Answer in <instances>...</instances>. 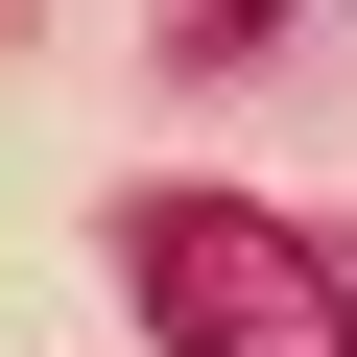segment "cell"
I'll return each instance as SVG.
<instances>
[{"label":"cell","instance_id":"obj_1","mask_svg":"<svg viewBox=\"0 0 357 357\" xmlns=\"http://www.w3.org/2000/svg\"><path fill=\"white\" fill-rule=\"evenodd\" d=\"M119 262H143L167 357H357L333 238H286V215H238V191H143V215H119Z\"/></svg>","mask_w":357,"mask_h":357}]
</instances>
